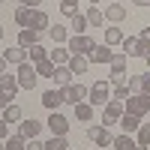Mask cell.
I'll return each instance as SVG.
<instances>
[{
	"mask_svg": "<svg viewBox=\"0 0 150 150\" xmlns=\"http://www.w3.org/2000/svg\"><path fill=\"white\" fill-rule=\"evenodd\" d=\"M6 138H9V123L0 120V141H6Z\"/></svg>",
	"mask_w": 150,
	"mask_h": 150,
	"instance_id": "ab89813d",
	"label": "cell"
},
{
	"mask_svg": "<svg viewBox=\"0 0 150 150\" xmlns=\"http://www.w3.org/2000/svg\"><path fill=\"white\" fill-rule=\"evenodd\" d=\"M111 3H114V0H111Z\"/></svg>",
	"mask_w": 150,
	"mask_h": 150,
	"instance_id": "f5cc1de1",
	"label": "cell"
},
{
	"mask_svg": "<svg viewBox=\"0 0 150 150\" xmlns=\"http://www.w3.org/2000/svg\"><path fill=\"white\" fill-rule=\"evenodd\" d=\"M39 129H42V123L30 117V120H21V126H18V135H24V138L30 141V138H39Z\"/></svg>",
	"mask_w": 150,
	"mask_h": 150,
	"instance_id": "4fadbf2b",
	"label": "cell"
},
{
	"mask_svg": "<svg viewBox=\"0 0 150 150\" xmlns=\"http://www.w3.org/2000/svg\"><path fill=\"white\" fill-rule=\"evenodd\" d=\"M21 90V87H18V78H15V75H0V93H6V96H12V99H15V93Z\"/></svg>",
	"mask_w": 150,
	"mask_h": 150,
	"instance_id": "9a60e30c",
	"label": "cell"
},
{
	"mask_svg": "<svg viewBox=\"0 0 150 150\" xmlns=\"http://www.w3.org/2000/svg\"><path fill=\"white\" fill-rule=\"evenodd\" d=\"M15 78H18V87H21V90H33V87H36V81H39V75H36V63H30V60L18 63Z\"/></svg>",
	"mask_w": 150,
	"mask_h": 150,
	"instance_id": "6da1fadb",
	"label": "cell"
},
{
	"mask_svg": "<svg viewBox=\"0 0 150 150\" xmlns=\"http://www.w3.org/2000/svg\"><path fill=\"white\" fill-rule=\"evenodd\" d=\"M66 66L72 69V75H84L87 69H90V60H87V54H72Z\"/></svg>",
	"mask_w": 150,
	"mask_h": 150,
	"instance_id": "5bb4252c",
	"label": "cell"
},
{
	"mask_svg": "<svg viewBox=\"0 0 150 150\" xmlns=\"http://www.w3.org/2000/svg\"><path fill=\"white\" fill-rule=\"evenodd\" d=\"M105 18L114 21V24H120V21H126V9H123L120 3H108L105 6Z\"/></svg>",
	"mask_w": 150,
	"mask_h": 150,
	"instance_id": "ffe728a7",
	"label": "cell"
},
{
	"mask_svg": "<svg viewBox=\"0 0 150 150\" xmlns=\"http://www.w3.org/2000/svg\"><path fill=\"white\" fill-rule=\"evenodd\" d=\"M93 45H96V42H93L87 33H72V36H69V42H66V48H69L72 54H90V51H93Z\"/></svg>",
	"mask_w": 150,
	"mask_h": 150,
	"instance_id": "277c9868",
	"label": "cell"
},
{
	"mask_svg": "<svg viewBox=\"0 0 150 150\" xmlns=\"http://www.w3.org/2000/svg\"><path fill=\"white\" fill-rule=\"evenodd\" d=\"M48 57H51L57 66H66V63H69V57H72V51H69L66 45H57L54 51H48Z\"/></svg>",
	"mask_w": 150,
	"mask_h": 150,
	"instance_id": "603a6c76",
	"label": "cell"
},
{
	"mask_svg": "<svg viewBox=\"0 0 150 150\" xmlns=\"http://www.w3.org/2000/svg\"><path fill=\"white\" fill-rule=\"evenodd\" d=\"M141 60H144V63L150 66V48H147V51H144V57H141Z\"/></svg>",
	"mask_w": 150,
	"mask_h": 150,
	"instance_id": "bcb514c9",
	"label": "cell"
},
{
	"mask_svg": "<svg viewBox=\"0 0 150 150\" xmlns=\"http://www.w3.org/2000/svg\"><path fill=\"white\" fill-rule=\"evenodd\" d=\"M87 93H90V87H84V84H69V87H63V102H69V105H78V102H87Z\"/></svg>",
	"mask_w": 150,
	"mask_h": 150,
	"instance_id": "5b68a950",
	"label": "cell"
},
{
	"mask_svg": "<svg viewBox=\"0 0 150 150\" xmlns=\"http://www.w3.org/2000/svg\"><path fill=\"white\" fill-rule=\"evenodd\" d=\"M3 3H6V0H0V6H3Z\"/></svg>",
	"mask_w": 150,
	"mask_h": 150,
	"instance_id": "816d5d0a",
	"label": "cell"
},
{
	"mask_svg": "<svg viewBox=\"0 0 150 150\" xmlns=\"http://www.w3.org/2000/svg\"><path fill=\"white\" fill-rule=\"evenodd\" d=\"M45 123H48V129H51V135H66L69 132V120L60 114V111H51Z\"/></svg>",
	"mask_w": 150,
	"mask_h": 150,
	"instance_id": "ba28073f",
	"label": "cell"
},
{
	"mask_svg": "<svg viewBox=\"0 0 150 150\" xmlns=\"http://www.w3.org/2000/svg\"><path fill=\"white\" fill-rule=\"evenodd\" d=\"M138 150H150V147H138Z\"/></svg>",
	"mask_w": 150,
	"mask_h": 150,
	"instance_id": "f907efd6",
	"label": "cell"
},
{
	"mask_svg": "<svg viewBox=\"0 0 150 150\" xmlns=\"http://www.w3.org/2000/svg\"><path fill=\"white\" fill-rule=\"evenodd\" d=\"M135 6H150V0H132Z\"/></svg>",
	"mask_w": 150,
	"mask_h": 150,
	"instance_id": "f6af8a7d",
	"label": "cell"
},
{
	"mask_svg": "<svg viewBox=\"0 0 150 150\" xmlns=\"http://www.w3.org/2000/svg\"><path fill=\"white\" fill-rule=\"evenodd\" d=\"M48 36L54 39V45H66V42H69V30L63 27V24H54V27H48Z\"/></svg>",
	"mask_w": 150,
	"mask_h": 150,
	"instance_id": "7402d4cb",
	"label": "cell"
},
{
	"mask_svg": "<svg viewBox=\"0 0 150 150\" xmlns=\"http://www.w3.org/2000/svg\"><path fill=\"white\" fill-rule=\"evenodd\" d=\"M30 27L39 30V33H45L48 27H51V21H48V15H45L42 9H33V12H30Z\"/></svg>",
	"mask_w": 150,
	"mask_h": 150,
	"instance_id": "2e32d148",
	"label": "cell"
},
{
	"mask_svg": "<svg viewBox=\"0 0 150 150\" xmlns=\"http://www.w3.org/2000/svg\"><path fill=\"white\" fill-rule=\"evenodd\" d=\"M123 39H126V36H123L120 27H108V30H105V45H120Z\"/></svg>",
	"mask_w": 150,
	"mask_h": 150,
	"instance_id": "4dcf8cb0",
	"label": "cell"
},
{
	"mask_svg": "<svg viewBox=\"0 0 150 150\" xmlns=\"http://www.w3.org/2000/svg\"><path fill=\"white\" fill-rule=\"evenodd\" d=\"M3 120H6V123H21V120H24V111H21L18 105H6V108H3Z\"/></svg>",
	"mask_w": 150,
	"mask_h": 150,
	"instance_id": "484cf974",
	"label": "cell"
},
{
	"mask_svg": "<svg viewBox=\"0 0 150 150\" xmlns=\"http://www.w3.org/2000/svg\"><path fill=\"white\" fill-rule=\"evenodd\" d=\"M72 81H75V75H72L69 66H57V69H54V84L60 87V90H63V87H69Z\"/></svg>",
	"mask_w": 150,
	"mask_h": 150,
	"instance_id": "e0dca14e",
	"label": "cell"
},
{
	"mask_svg": "<svg viewBox=\"0 0 150 150\" xmlns=\"http://www.w3.org/2000/svg\"><path fill=\"white\" fill-rule=\"evenodd\" d=\"M3 33H6V30H3V24H0V39H3Z\"/></svg>",
	"mask_w": 150,
	"mask_h": 150,
	"instance_id": "7dc6e473",
	"label": "cell"
},
{
	"mask_svg": "<svg viewBox=\"0 0 150 150\" xmlns=\"http://www.w3.org/2000/svg\"><path fill=\"white\" fill-rule=\"evenodd\" d=\"M120 126H123V132H138L141 129V117H135V114H126V111H123V117H120Z\"/></svg>",
	"mask_w": 150,
	"mask_h": 150,
	"instance_id": "44dd1931",
	"label": "cell"
},
{
	"mask_svg": "<svg viewBox=\"0 0 150 150\" xmlns=\"http://www.w3.org/2000/svg\"><path fill=\"white\" fill-rule=\"evenodd\" d=\"M60 12H63V15H75V12H78V0H60Z\"/></svg>",
	"mask_w": 150,
	"mask_h": 150,
	"instance_id": "d590c367",
	"label": "cell"
},
{
	"mask_svg": "<svg viewBox=\"0 0 150 150\" xmlns=\"http://www.w3.org/2000/svg\"><path fill=\"white\" fill-rule=\"evenodd\" d=\"M123 111H126V114H135V117H144L150 111V96L147 93H132L126 102H123Z\"/></svg>",
	"mask_w": 150,
	"mask_h": 150,
	"instance_id": "7a4b0ae2",
	"label": "cell"
},
{
	"mask_svg": "<svg viewBox=\"0 0 150 150\" xmlns=\"http://www.w3.org/2000/svg\"><path fill=\"white\" fill-rule=\"evenodd\" d=\"M87 138H90L96 147H105V144L114 141V135L108 132V126H90V129H87Z\"/></svg>",
	"mask_w": 150,
	"mask_h": 150,
	"instance_id": "9c48e42d",
	"label": "cell"
},
{
	"mask_svg": "<svg viewBox=\"0 0 150 150\" xmlns=\"http://www.w3.org/2000/svg\"><path fill=\"white\" fill-rule=\"evenodd\" d=\"M27 60L30 63H42V60H48V51L42 45H33V48H27Z\"/></svg>",
	"mask_w": 150,
	"mask_h": 150,
	"instance_id": "f546056e",
	"label": "cell"
},
{
	"mask_svg": "<svg viewBox=\"0 0 150 150\" xmlns=\"http://www.w3.org/2000/svg\"><path fill=\"white\" fill-rule=\"evenodd\" d=\"M45 150H69L66 135H51V138L45 141Z\"/></svg>",
	"mask_w": 150,
	"mask_h": 150,
	"instance_id": "f1b7e54d",
	"label": "cell"
},
{
	"mask_svg": "<svg viewBox=\"0 0 150 150\" xmlns=\"http://www.w3.org/2000/svg\"><path fill=\"white\" fill-rule=\"evenodd\" d=\"M123 117V102L120 99H108L105 102V111H102V126H111Z\"/></svg>",
	"mask_w": 150,
	"mask_h": 150,
	"instance_id": "8992f818",
	"label": "cell"
},
{
	"mask_svg": "<svg viewBox=\"0 0 150 150\" xmlns=\"http://www.w3.org/2000/svg\"><path fill=\"white\" fill-rule=\"evenodd\" d=\"M69 27H72V33H87V27H90V24H87V15L84 12H75Z\"/></svg>",
	"mask_w": 150,
	"mask_h": 150,
	"instance_id": "83f0119b",
	"label": "cell"
},
{
	"mask_svg": "<svg viewBox=\"0 0 150 150\" xmlns=\"http://www.w3.org/2000/svg\"><path fill=\"white\" fill-rule=\"evenodd\" d=\"M84 15H87V24H90V27H102V18H105V12L99 9V6H90V9L84 12Z\"/></svg>",
	"mask_w": 150,
	"mask_h": 150,
	"instance_id": "4316f807",
	"label": "cell"
},
{
	"mask_svg": "<svg viewBox=\"0 0 150 150\" xmlns=\"http://www.w3.org/2000/svg\"><path fill=\"white\" fill-rule=\"evenodd\" d=\"M108 99H111V84H108V81H96V84H90L87 102H90L93 108H96V105H105Z\"/></svg>",
	"mask_w": 150,
	"mask_h": 150,
	"instance_id": "3957f363",
	"label": "cell"
},
{
	"mask_svg": "<svg viewBox=\"0 0 150 150\" xmlns=\"http://www.w3.org/2000/svg\"><path fill=\"white\" fill-rule=\"evenodd\" d=\"M39 39H42V33L33 30V27H21V30H18V45H21V48H33V45H39Z\"/></svg>",
	"mask_w": 150,
	"mask_h": 150,
	"instance_id": "8fae6325",
	"label": "cell"
},
{
	"mask_svg": "<svg viewBox=\"0 0 150 150\" xmlns=\"http://www.w3.org/2000/svg\"><path fill=\"white\" fill-rule=\"evenodd\" d=\"M6 150H27V138H24V135H9Z\"/></svg>",
	"mask_w": 150,
	"mask_h": 150,
	"instance_id": "d6a6232c",
	"label": "cell"
},
{
	"mask_svg": "<svg viewBox=\"0 0 150 150\" xmlns=\"http://www.w3.org/2000/svg\"><path fill=\"white\" fill-rule=\"evenodd\" d=\"M30 12L33 9H27V6H18L15 9V24H18V27H30Z\"/></svg>",
	"mask_w": 150,
	"mask_h": 150,
	"instance_id": "1f68e13d",
	"label": "cell"
},
{
	"mask_svg": "<svg viewBox=\"0 0 150 150\" xmlns=\"http://www.w3.org/2000/svg\"><path fill=\"white\" fill-rule=\"evenodd\" d=\"M111 147L114 150H138V141H135L129 132H123V135H117V138L111 141Z\"/></svg>",
	"mask_w": 150,
	"mask_h": 150,
	"instance_id": "d6986e66",
	"label": "cell"
},
{
	"mask_svg": "<svg viewBox=\"0 0 150 150\" xmlns=\"http://www.w3.org/2000/svg\"><path fill=\"white\" fill-rule=\"evenodd\" d=\"M132 93H129V84H117L114 90H111V99H120V102H126Z\"/></svg>",
	"mask_w": 150,
	"mask_h": 150,
	"instance_id": "e575fe53",
	"label": "cell"
},
{
	"mask_svg": "<svg viewBox=\"0 0 150 150\" xmlns=\"http://www.w3.org/2000/svg\"><path fill=\"white\" fill-rule=\"evenodd\" d=\"M141 93H147V96H150V72H144V75H141Z\"/></svg>",
	"mask_w": 150,
	"mask_h": 150,
	"instance_id": "74e56055",
	"label": "cell"
},
{
	"mask_svg": "<svg viewBox=\"0 0 150 150\" xmlns=\"http://www.w3.org/2000/svg\"><path fill=\"white\" fill-rule=\"evenodd\" d=\"M87 3H93V6H96V3H99V0H87Z\"/></svg>",
	"mask_w": 150,
	"mask_h": 150,
	"instance_id": "681fc988",
	"label": "cell"
},
{
	"mask_svg": "<svg viewBox=\"0 0 150 150\" xmlns=\"http://www.w3.org/2000/svg\"><path fill=\"white\" fill-rule=\"evenodd\" d=\"M90 63H111L114 60V51H111V45H93V51L87 54Z\"/></svg>",
	"mask_w": 150,
	"mask_h": 150,
	"instance_id": "30bf717a",
	"label": "cell"
},
{
	"mask_svg": "<svg viewBox=\"0 0 150 150\" xmlns=\"http://www.w3.org/2000/svg\"><path fill=\"white\" fill-rule=\"evenodd\" d=\"M3 72H6V57L0 54V75H3Z\"/></svg>",
	"mask_w": 150,
	"mask_h": 150,
	"instance_id": "ee69618b",
	"label": "cell"
},
{
	"mask_svg": "<svg viewBox=\"0 0 150 150\" xmlns=\"http://www.w3.org/2000/svg\"><path fill=\"white\" fill-rule=\"evenodd\" d=\"M141 90V75H129V93H138Z\"/></svg>",
	"mask_w": 150,
	"mask_h": 150,
	"instance_id": "8d00e7d4",
	"label": "cell"
},
{
	"mask_svg": "<svg viewBox=\"0 0 150 150\" xmlns=\"http://www.w3.org/2000/svg\"><path fill=\"white\" fill-rule=\"evenodd\" d=\"M138 39H141V42H147V45H150V27H141V33H138Z\"/></svg>",
	"mask_w": 150,
	"mask_h": 150,
	"instance_id": "b9f144b4",
	"label": "cell"
},
{
	"mask_svg": "<svg viewBox=\"0 0 150 150\" xmlns=\"http://www.w3.org/2000/svg\"><path fill=\"white\" fill-rule=\"evenodd\" d=\"M6 105H12V96H6V93H0V108H6Z\"/></svg>",
	"mask_w": 150,
	"mask_h": 150,
	"instance_id": "7bdbcfd3",
	"label": "cell"
},
{
	"mask_svg": "<svg viewBox=\"0 0 150 150\" xmlns=\"http://www.w3.org/2000/svg\"><path fill=\"white\" fill-rule=\"evenodd\" d=\"M54 69H57V63L51 57L42 60V63H36V75H39V78H54Z\"/></svg>",
	"mask_w": 150,
	"mask_h": 150,
	"instance_id": "d4e9b609",
	"label": "cell"
},
{
	"mask_svg": "<svg viewBox=\"0 0 150 150\" xmlns=\"http://www.w3.org/2000/svg\"><path fill=\"white\" fill-rule=\"evenodd\" d=\"M18 3H21V6H27V9H39L42 0H18Z\"/></svg>",
	"mask_w": 150,
	"mask_h": 150,
	"instance_id": "60d3db41",
	"label": "cell"
},
{
	"mask_svg": "<svg viewBox=\"0 0 150 150\" xmlns=\"http://www.w3.org/2000/svg\"><path fill=\"white\" fill-rule=\"evenodd\" d=\"M3 57H6V63H24L27 60V48H21V45H12V48H6L3 51Z\"/></svg>",
	"mask_w": 150,
	"mask_h": 150,
	"instance_id": "ac0fdd59",
	"label": "cell"
},
{
	"mask_svg": "<svg viewBox=\"0 0 150 150\" xmlns=\"http://www.w3.org/2000/svg\"><path fill=\"white\" fill-rule=\"evenodd\" d=\"M27 150H45V141H39V138H30V141H27Z\"/></svg>",
	"mask_w": 150,
	"mask_h": 150,
	"instance_id": "f35d334b",
	"label": "cell"
},
{
	"mask_svg": "<svg viewBox=\"0 0 150 150\" xmlns=\"http://www.w3.org/2000/svg\"><path fill=\"white\" fill-rule=\"evenodd\" d=\"M75 108V117H78L81 123H90L93 120V105L90 102H78V105H72Z\"/></svg>",
	"mask_w": 150,
	"mask_h": 150,
	"instance_id": "cb8c5ba5",
	"label": "cell"
},
{
	"mask_svg": "<svg viewBox=\"0 0 150 150\" xmlns=\"http://www.w3.org/2000/svg\"><path fill=\"white\" fill-rule=\"evenodd\" d=\"M120 45H123V54H126V57H144V51L150 48L147 42H141V39H138V36H126Z\"/></svg>",
	"mask_w": 150,
	"mask_h": 150,
	"instance_id": "52a82bcc",
	"label": "cell"
},
{
	"mask_svg": "<svg viewBox=\"0 0 150 150\" xmlns=\"http://www.w3.org/2000/svg\"><path fill=\"white\" fill-rule=\"evenodd\" d=\"M135 141L138 147H150V123H141V129L135 132Z\"/></svg>",
	"mask_w": 150,
	"mask_h": 150,
	"instance_id": "836d02e7",
	"label": "cell"
},
{
	"mask_svg": "<svg viewBox=\"0 0 150 150\" xmlns=\"http://www.w3.org/2000/svg\"><path fill=\"white\" fill-rule=\"evenodd\" d=\"M42 105H45L48 111H57L60 105H63V90H60V87H54V90H45V93H42Z\"/></svg>",
	"mask_w": 150,
	"mask_h": 150,
	"instance_id": "7c38bea8",
	"label": "cell"
},
{
	"mask_svg": "<svg viewBox=\"0 0 150 150\" xmlns=\"http://www.w3.org/2000/svg\"><path fill=\"white\" fill-rule=\"evenodd\" d=\"M0 150H6V141H0Z\"/></svg>",
	"mask_w": 150,
	"mask_h": 150,
	"instance_id": "c3c4849f",
	"label": "cell"
}]
</instances>
